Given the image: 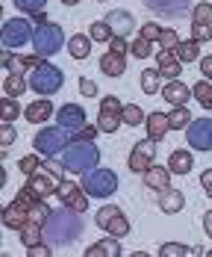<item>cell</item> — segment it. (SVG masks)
I'll use <instances>...</instances> for the list:
<instances>
[{
    "mask_svg": "<svg viewBox=\"0 0 212 257\" xmlns=\"http://www.w3.org/2000/svg\"><path fill=\"white\" fill-rule=\"evenodd\" d=\"M80 236H82V219H80V213L68 210V207L50 210V216L44 222V239L50 245H56V248L59 245H71V242H77Z\"/></svg>",
    "mask_w": 212,
    "mask_h": 257,
    "instance_id": "cell-1",
    "label": "cell"
},
{
    "mask_svg": "<svg viewBox=\"0 0 212 257\" xmlns=\"http://www.w3.org/2000/svg\"><path fill=\"white\" fill-rule=\"evenodd\" d=\"M62 163L68 172H88L100 163V148L94 142H82V139H74L65 151H62Z\"/></svg>",
    "mask_w": 212,
    "mask_h": 257,
    "instance_id": "cell-2",
    "label": "cell"
},
{
    "mask_svg": "<svg viewBox=\"0 0 212 257\" xmlns=\"http://www.w3.org/2000/svg\"><path fill=\"white\" fill-rule=\"evenodd\" d=\"M36 201H38V195H36L30 186H24L12 204L3 207V228H9V231H21L26 222H30V210H32Z\"/></svg>",
    "mask_w": 212,
    "mask_h": 257,
    "instance_id": "cell-3",
    "label": "cell"
},
{
    "mask_svg": "<svg viewBox=\"0 0 212 257\" xmlns=\"http://www.w3.org/2000/svg\"><path fill=\"white\" fill-rule=\"evenodd\" d=\"M62 86H65L62 68L53 65V62H48V59H44L36 71H30V89H32L36 95H56Z\"/></svg>",
    "mask_w": 212,
    "mask_h": 257,
    "instance_id": "cell-4",
    "label": "cell"
},
{
    "mask_svg": "<svg viewBox=\"0 0 212 257\" xmlns=\"http://www.w3.org/2000/svg\"><path fill=\"white\" fill-rule=\"evenodd\" d=\"M82 189L92 195V198H109L115 189H118V175L112 172V169H100V166H94V169H88V172H82Z\"/></svg>",
    "mask_w": 212,
    "mask_h": 257,
    "instance_id": "cell-5",
    "label": "cell"
},
{
    "mask_svg": "<svg viewBox=\"0 0 212 257\" xmlns=\"http://www.w3.org/2000/svg\"><path fill=\"white\" fill-rule=\"evenodd\" d=\"M71 142H74V136H68L65 127H42L36 133V139H32V148L42 157H56L62 154Z\"/></svg>",
    "mask_w": 212,
    "mask_h": 257,
    "instance_id": "cell-6",
    "label": "cell"
},
{
    "mask_svg": "<svg viewBox=\"0 0 212 257\" xmlns=\"http://www.w3.org/2000/svg\"><path fill=\"white\" fill-rule=\"evenodd\" d=\"M32 48L38 56H44V59H50L53 53H59L65 48V33H62V27L59 24H42L36 27V36H32Z\"/></svg>",
    "mask_w": 212,
    "mask_h": 257,
    "instance_id": "cell-7",
    "label": "cell"
},
{
    "mask_svg": "<svg viewBox=\"0 0 212 257\" xmlns=\"http://www.w3.org/2000/svg\"><path fill=\"white\" fill-rule=\"evenodd\" d=\"M94 225H98L100 231L118 236V239H124V236L130 233V219L124 216V210H121V207H115V204L100 207V210L94 213Z\"/></svg>",
    "mask_w": 212,
    "mask_h": 257,
    "instance_id": "cell-8",
    "label": "cell"
},
{
    "mask_svg": "<svg viewBox=\"0 0 212 257\" xmlns=\"http://www.w3.org/2000/svg\"><path fill=\"white\" fill-rule=\"evenodd\" d=\"M36 30H32V21L30 18H9L3 24V48L6 51H15V48H24L26 42H32Z\"/></svg>",
    "mask_w": 212,
    "mask_h": 257,
    "instance_id": "cell-9",
    "label": "cell"
},
{
    "mask_svg": "<svg viewBox=\"0 0 212 257\" xmlns=\"http://www.w3.org/2000/svg\"><path fill=\"white\" fill-rule=\"evenodd\" d=\"M124 121V103L118 95H104L100 98V115H98V127L100 133H115Z\"/></svg>",
    "mask_w": 212,
    "mask_h": 257,
    "instance_id": "cell-10",
    "label": "cell"
},
{
    "mask_svg": "<svg viewBox=\"0 0 212 257\" xmlns=\"http://www.w3.org/2000/svg\"><path fill=\"white\" fill-rule=\"evenodd\" d=\"M56 198L62 201V207H68V210H74V213H86L92 195L82 189V183H74V180H59Z\"/></svg>",
    "mask_w": 212,
    "mask_h": 257,
    "instance_id": "cell-11",
    "label": "cell"
},
{
    "mask_svg": "<svg viewBox=\"0 0 212 257\" xmlns=\"http://www.w3.org/2000/svg\"><path fill=\"white\" fill-rule=\"evenodd\" d=\"M154 160H156V142L148 136V139H142V142H136V145H132L127 166H130L136 175H144V172L154 166Z\"/></svg>",
    "mask_w": 212,
    "mask_h": 257,
    "instance_id": "cell-12",
    "label": "cell"
},
{
    "mask_svg": "<svg viewBox=\"0 0 212 257\" xmlns=\"http://www.w3.org/2000/svg\"><path fill=\"white\" fill-rule=\"evenodd\" d=\"M186 142L194 151H212V118H194L186 127Z\"/></svg>",
    "mask_w": 212,
    "mask_h": 257,
    "instance_id": "cell-13",
    "label": "cell"
},
{
    "mask_svg": "<svg viewBox=\"0 0 212 257\" xmlns=\"http://www.w3.org/2000/svg\"><path fill=\"white\" fill-rule=\"evenodd\" d=\"M56 121L59 127H65L68 133H77L80 127H86V109L80 103H65L56 109Z\"/></svg>",
    "mask_w": 212,
    "mask_h": 257,
    "instance_id": "cell-14",
    "label": "cell"
},
{
    "mask_svg": "<svg viewBox=\"0 0 212 257\" xmlns=\"http://www.w3.org/2000/svg\"><path fill=\"white\" fill-rule=\"evenodd\" d=\"M104 21L112 27L115 36H124V39L136 30V18H132V12H127V9H112V12H106Z\"/></svg>",
    "mask_w": 212,
    "mask_h": 257,
    "instance_id": "cell-15",
    "label": "cell"
},
{
    "mask_svg": "<svg viewBox=\"0 0 212 257\" xmlns=\"http://www.w3.org/2000/svg\"><path fill=\"white\" fill-rule=\"evenodd\" d=\"M26 186L38 195V198H50V195H56V189H59V180L53 178V175H48V172H36V175H30L26 178Z\"/></svg>",
    "mask_w": 212,
    "mask_h": 257,
    "instance_id": "cell-16",
    "label": "cell"
},
{
    "mask_svg": "<svg viewBox=\"0 0 212 257\" xmlns=\"http://www.w3.org/2000/svg\"><path fill=\"white\" fill-rule=\"evenodd\" d=\"M192 95H194V92H192L180 77L168 80V83H165V89H162V98L171 103V106H186V103L192 101Z\"/></svg>",
    "mask_w": 212,
    "mask_h": 257,
    "instance_id": "cell-17",
    "label": "cell"
},
{
    "mask_svg": "<svg viewBox=\"0 0 212 257\" xmlns=\"http://www.w3.org/2000/svg\"><path fill=\"white\" fill-rule=\"evenodd\" d=\"M24 115H26V121H30V124H44L48 118H53V115H56V109H53L50 98H38V101L26 103Z\"/></svg>",
    "mask_w": 212,
    "mask_h": 257,
    "instance_id": "cell-18",
    "label": "cell"
},
{
    "mask_svg": "<svg viewBox=\"0 0 212 257\" xmlns=\"http://www.w3.org/2000/svg\"><path fill=\"white\" fill-rule=\"evenodd\" d=\"M156 15H168V18H177V15H186L192 9V0H144Z\"/></svg>",
    "mask_w": 212,
    "mask_h": 257,
    "instance_id": "cell-19",
    "label": "cell"
},
{
    "mask_svg": "<svg viewBox=\"0 0 212 257\" xmlns=\"http://www.w3.org/2000/svg\"><path fill=\"white\" fill-rule=\"evenodd\" d=\"M86 254L88 257H121V239L109 233V236H104V239H98L94 245H88Z\"/></svg>",
    "mask_w": 212,
    "mask_h": 257,
    "instance_id": "cell-20",
    "label": "cell"
},
{
    "mask_svg": "<svg viewBox=\"0 0 212 257\" xmlns=\"http://www.w3.org/2000/svg\"><path fill=\"white\" fill-rule=\"evenodd\" d=\"M180 59H177V53L174 51H159L156 53V68H159V74L165 80H177L180 77Z\"/></svg>",
    "mask_w": 212,
    "mask_h": 257,
    "instance_id": "cell-21",
    "label": "cell"
},
{
    "mask_svg": "<svg viewBox=\"0 0 212 257\" xmlns=\"http://www.w3.org/2000/svg\"><path fill=\"white\" fill-rule=\"evenodd\" d=\"M100 71H104L106 77H124V71H127V56L124 53H115L109 51L100 56Z\"/></svg>",
    "mask_w": 212,
    "mask_h": 257,
    "instance_id": "cell-22",
    "label": "cell"
},
{
    "mask_svg": "<svg viewBox=\"0 0 212 257\" xmlns=\"http://www.w3.org/2000/svg\"><path fill=\"white\" fill-rule=\"evenodd\" d=\"M144 186H148V189H156V192L168 189V186H171V169H168V166H150V169L144 172Z\"/></svg>",
    "mask_w": 212,
    "mask_h": 257,
    "instance_id": "cell-23",
    "label": "cell"
},
{
    "mask_svg": "<svg viewBox=\"0 0 212 257\" xmlns=\"http://www.w3.org/2000/svg\"><path fill=\"white\" fill-rule=\"evenodd\" d=\"M183 207H186V195L180 189L168 186V189L159 192V210H162V213H180Z\"/></svg>",
    "mask_w": 212,
    "mask_h": 257,
    "instance_id": "cell-24",
    "label": "cell"
},
{
    "mask_svg": "<svg viewBox=\"0 0 212 257\" xmlns=\"http://www.w3.org/2000/svg\"><path fill=\"white\" fill-rule=\"evenodd\" d=\"M168 169H171V175H188V172L194 169V157H192V151H186V148L171 151V157H168Z\"/></svg>",
    "mask_w": 212,
    "mask_h": 257,
    "instance_id": "cell-25",
    "label": "cell"
},
{
    "mask_svg": "<svg viewBox=\"0 0 212 257\" xmlns=\"http://www.w3.org/2000/svg\"><path fill=\"white\" fill-rule=\"evenodd\" d=\"M144 127H148V136H150L154 142H159V139L168 136L171 124H168V115H165V112H150L148 121H144Z\"/></svg>",
    "mask_w": 212,
    "mask_h": 257,
    "instance_id": "cell-26",
    "label": "cell"
},
{
    "mask_svg": "<svg viewBox=\"0 0 212 257\" xmlns=\"http://www.w3.org/2000/svg\"><path fill=\"white\" fill-rule=\"evenodd\" d=\"M68 53L71 59H86L92 53V36H82V33H74L68 39Z\"/></svg>",
    "mask_w": 212,
    "mask_h": 257,
    "instance_id": "cell-27",
    "label": "cell"
},
{
    "mask_svg": "<svg viewBox=\"0 0 212 257\" xmlns=\"http://www.w3.org/2000/svg\"><path fill=\"white\" fill-rule=\"evenodd\" d=\"M26 86H30V80L24 77V71H9L6 80H3V92H6V95H12V98L24 95Z\"/></svg>",
    "mask_w": 212,
    "mask_h": 257,
    "instance_id": "cell-28",
    "label": "cell"
},
{
    "mask_svg": "<svg viewBox=\"0 0 212 257\" xmlns=\"http://www.w3.org/2000/svg\"><path fill=\"white\" fill-rule=\"evenodd\" d=\"M174 53H177L180 62H194V59H200V42L198 39H186V42H180L174 48Z\"/></svg>",
    "mask_w": 212,
    "mask_h": 257,
    "instance_id": "cell-29",
    "label": "cell"
},
{
    "mask_svg": "<svg viewBox=\"0 0 212 257\" xmlns=\"http://www.w3.org/2000/svg\"><path fill=\"white\" fill-rule=\"evenodd\" d=\"M168 124H171V130H186L192 124V112H188L186 106H174V109L168 112Z\"/></svg>",
    "mask_w": 212,
    "mask_h": 257,
    "instance_id": "cell-30",
    "label": "cell"
},
{
    "mask_svg": "<svg viewBox=\"0 0 212 257\" xmlns=\"http://www.w3.org/2000/svg\"><path fill=\"white\" fill-rule=\"evenodd\" d=\"M192 92H194V98H198V103H200L204 109H212V83H210V80L194 83V86H192Z\"/></svg>",
    "mask_w": 212,
    "mask_h": 257,
    "instance_id": "cell-31",
    "label": "cell"
},
{
    "mask_svg": "<svg viewBox=\"0 0 212 257\" xmlns=\"http://www.w3.org/2000/svg\"><path fill=\"white\" fill-rule=\"evenodd\" d=\"M18 115H21V103H18V98L6 95L3 103H0V118H3V121H15Z\"/></svg>",
    "mask_w": 212,
    "mask_h": 257,
    "instance_id": "cell-32",
    "label": "cell"
},
{
    "mask_svg": "<svg viewBox=\"0 0 212 257\" xmlns=\"http://www.w3.org/2000/svg\"><path fill=\"white\" fill-rule=\"evenodd\" d=\"M159 68H144L142 71V89H144V95H156L159 92Z\"/></svg>",
    "mask_w": 212,
    "mask_h": 257,
    "instance_id": "cell-33",
    "label": "cell"
},
{
    "mask_svg": "<svg viewBox=\"0 0 212 257\" xmlns=\"http://www.w3.org/2000/svg\"><path fill=\"white\" fill-rule=\"evenodd\" d=\"M148 118H144V112H142V106L138 103H124V124L127 127H138V124H144Z\"/></svg>",
    "mask_w": 212,
    "mask_h": 257,
    "instance_id": "cell-34",
    "label": "cell"
},
{
    "mask_svg": "<svg viewBox=\"0 0 212 257\" xmlns=\"http://www.w3.org/2000/svg\"><path fill=\"white\" fill-rule=\"evenodd\" d=\"M192 24H210L212 27V3H206V0L194 3V9H192Z\"/></svg>",
    "mask_w": 212,
    "mask_h": 257,
    "instance_id": "cell-35",
    "label": "cell"
},
{
    "mask_svg": "<svg viewBox=\"0 0 212 257\" xmlns=\"http://www.w3.org/2000/svg\"><path fill=\"white\" fill-rule=\"evenodd\" d=\"M88 36H92V42H112V27L106 24V21H94V24L88 27Z\"/></svg>",
    "mask_w": 212,
    "mask_h": 257,
    "instance_id": "cell-36",
    "label": "cell"
},
{
    "mask_svg": "<svg viewBox=\"0 0 212 257\" xmlns=\"http://www.w3.org/2000/svg\"><path fill=\"white\" fill-rule=\"evenodd\" d=\"M188 254H194V248L180 245V242H165V245H159V257H188Z\"/></svg>",
    "mask_w": 212,
    "mask_h": 257,
    "instance_id": "cell-37",
    "label": "cell"
},
{
    "mask_svg": "<svg viewBox=\"0 0 212 257\" xmlns=\"http://www.w3.org/2000/svg\"><path fill=\"white\" fill-rule=\"evenodd\" d=\"M154 48H156V42H150V39H142V36H138V39L130 45V53H132V56H138V59H148V56L154 53Z\"/></svg>",
    "mask_w": 212,
    "mask_h": 257,
    "instance_id": "cell-38",
    "label": "cell"
},
{
    "mask_svg": "<svg viewBox=\"0 0 212 257\" xmlns=\"http://www.w3.org/2000/svg\"><path fill=\"white\" fill-rule=\"evenodd\" d=\"M15 139H18V130L12 121H3V127H0V145H3V151L6 148H12L15 145Z\"/></svg>",
    "mask_w": 212,
    "mask_h": 257,
    "instance_id": "cell-39",
    "label": "cell"
},
{
    "mask_svg": "<svg viewBox=\"0 0 212 257\" xmlns=\"http://www.w3.org/2000/svg\"><path fill=\"white\" fill-rule=\"evenodd\" d=\"M42 169H44L48 175H53L56 180H65V172H68V169H65V163H59V160H53V157H48V160L42 163Z\"/></svg>",
    "mask_w": 212,
    "mask_h": 257,
    "instance_id": "cell-40",
    "label": "cell"
},
{
    "mask_svg": "<svg viewBox=\"0 0 212 257\" xmlns=\"http://www.w3.org/2000/svg\"><path fill=\"white\" fill-rule=\"evenodd\" d=\"M180 45V36H177V30L174 27H168V30H162V39H159V48L162 51H174Z\"/></svg>",
    "mask_w": 212,
    "mask_h": 257,
    "instance_id": "cell-41",
    "label": "cell"
},
{
    "mask_svg": "<svg viewBox=\"0 0 212 257\" xmlns=\"http://www.w3.org/2000/svg\"><path fill=\"white\" fill-rule=\"evenodd\" d=\"M15 6L26 12V15H36V12H44V6H48V0H15Z\"/></svg>",
    "mask_w": 212,
    "mask_h": 257,
    "instance_id": "cell-42",
    "label": "cell"
},
{
    "mask_svg": "<svg viewBox=\"0 0 212 257\" xmlns=\"http://www.w3.org/2000/svg\"><path fill=\"white\" fill-rule=\"evenodd\" d=\"M162 30H165L162 24H154V21H148V24L138 30V36H142V39H150V42H156V45H159V39H162Z\"/></svg>",
    "mask_w": 212,
    "mask_h": 257,
    "instance_id": "cell-43",
    "label": "cell"
},
{
    "mask_svg": "<svg viewBox=\"0 0 212 257\" xmlns=\"http://www.w3.org/2000/svg\"><path fill=\"white\" fill-rule=\"evenodd\" d=\"M38 166H42V160H38L36 154H26V157H21V163H18V169L24 172L26 178H30V175H36V172H38Z\"/></svg>",
    "mask_w": 212,
    "mask_h": 257,
    "instance_id": "cell-44",
    "label": "cell"
},
{
    "mask_svg": "<svg viewBox=\"0 0 212 257\" xmlns=\"http://www.w3.org/2000/svg\"><path fill=\"white\" fill-rule=\"evenodd\" d=\"M192 39H198L200 45L212 39V27L210 24H192Z\"/></svg>",
    "mask_w": 212,
    "mask_h": 257,
    "instance_id": "cell-45",
    "label": "cell"
},
{
    "mask_svg": "<svg viewBox=\"0 0 212 257\" xmlns=\"http://www.w3.org/2000/svg\"><path fill=\"white\" fill-rule=\"evenodd\" d=\"M80 92H82L86 98H98V95H100V92H98V83L88 80V77H80Z\"/></svg>",
    "mask_w": 212,
    "mask_h": 257,
    "instance_id": "cell-46",
    "label": "cell"
},
{
    "mask_svg": "<svg viewBox=\"0 0 212 257\" xmlns=\"http://www.w3.org/2000/svg\"><path fill=\"white\" fill-rule=\"evenodd\" d=\"M98 130L100 127H88V124H86V127H80L77 133H71V136H74V139H82V142H94V139H98Z\"/></svg>",
    "mask_w": 212,
    "mask_h": 257,
    "instance_id": "cell-47",
    "label": "cell"
},
{
    "mask_svg": "<svg viewBox=\"0 0 212 257\" xmlns=\"http://www.w3.org/2000/svg\"><path fill=\"white\" fill-rule=\"evenodd\" d=\"M109 51L124 53V56H127V51H130V45H127V39H124V36H112V42H109Z\"/></svg>",
    "mask_w": 212,
    "mask_h": 257,
    "instance_id": "cell-48",
    "label": "cell"
},
{
    "mask_svg": "<svg viewBox=\"0 0 212 257\" xmlns=\"http://www.w3.org/2000/svg\"><path fill=\"white\" fill-rule=\"evenodd\" d=\"M200 74H204V80H212V53L200 56Z\"/></svg>",
    "mask_w": 212,
    "mask_h": 257,
    "instance_id": "cell-49",
    "label": "cell"
},
{
    "mask_svg": "<svg viewBox=\"0 0 212 257\" xmlns=\"http://www.w3.org/2000/svg\"><path fill=\"white\" fill-rule=\"evenodd\" d=\"M50 242H48V245H42V242H38V245H32V248H26V251H30V254H36V257H50Z\"/></svg>",
    "mask_w": 212,
    "mask_h": 257,
    "instance_id": "cell-50",
    "label": "cell"
},
{
    "mask_svg": "<svg viewBox=\"0 0 212 257\" xmlns=\"http://www.w3.org/2000/svg\"><path fill=\"white\" fill-rule=\"evenodd\" d=\"M200 183H204V189H212V169H206V172L200 175Z\"/></svg>",
    "mask_w": 212,
    "mask_h": 257,
    "instance_id": "cell-51",
    "label": "cell"
},
{
    "mask_svg": "<svg viewBox=\"0 0 212 257\" xmlns=\"http://www.w3.org/2000/svg\"><path fill=\"white\" fill-rule=\"evenodd\" d=\"M32 24H50V18H48V15H44V12H36V15H32Z\"/></svg>",
    "mask_w": 212,
    "mask_h": 257,
    "instance_id": "cell-52",
    "label": "cell"
},
{
    "mask_svg": "<svg viewBox=\"0 0 212 257\" xmlns=\"http://www.w3.org/2000/svg\"><path fill=\"white\" fill-rule=\"evenodd\" d=\"M204 231H206V233L212 236V210L206 213V216H204Z\"/></svg>",
    "mask_w": 212,
    "mask_h": 257,
    "instance_id": "cell-53",
    "label": "cell"
},
{
    "mask_svg": "<svg viewBox=\"0 0 212 257\" xmlns=\"http://www.w3.org/2000/svg\"><path fill=\"white\" fill-rule=\"evenodd\" d=\"M62 3H65V6H77L80 0H62Z\"/></svg>",
    "mask_w": 212,
    "mask_h": 257,
    "instance_id": "cell-54",
    "label": "cell"
},
{
    "mask_svg": "<svg viewBox=\"0 0 212 257\" xmlns=\"http://www.w3.org/2000/svg\"><path fill=\"white\" fill-rule=\"evenodd\" d=\"M206 195H210V198H212V189H206Z\"/></svg>",
    "mask_w": 212,
    "mask_h": 257,
    "instance_id": "cell-55",
    "label": "cell"
},
{
    "mask_svg": "<svg viewBox=\"0 0 212 257\" xmlns=\"http://www.w3.org/2000/svg\"><path fill=\"white\" fill-rule=\"evenodd\" d=\"M210 257H212V251H210Z\"/></svg>",
    "mask_w": 212,
    "mask_h": 257,
    "instance_id": "cell-56",
    "label": "cell"
}]
</instances>
